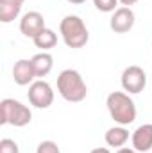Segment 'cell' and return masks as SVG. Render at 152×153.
<instances>
[{"instance_id": "cell-1", "label": "cell", "mask_w": 152, "mask_h": 153, "mask_svg": "<svg viewBox=\"0 0 152 153\" xmlns=\"http://www.w3.org/2000/svg\"><path fill=\"white\" fill-rule=\"evenodd\" d=\"M106 105H108V111L109 116L114 123L122 125V126H127L131 123L136 121V103L134 100L123 93V91H113L108 94V100H106Z\"/></svg>"}, {"instance_id": "cell-2", "label": "cell", "mask_w": 152, "mask_h": 153, "mask_svg": "<svg viewBox=\"0 0 152 153\" xmlns=\"http://www.w3.org/2000/svg\"><path fill=\"white\" fill-rule=\"evenodd\" d=\"M57 93L63 100L70 103H79L88 96V85L77 70H63L57 75Z\"/></svg>"}, {"instance_id": "cell-3", "label": "cell", "mask_w": 152, "mask_h": 153, "mask_svg": "<svg viewBox=\"0 0 152 153\" xmlns=\"http://www.w3.org/2000/svg\"><path fill=\"white\" fill-rule=\"evenodd\" d=\"M59 32L68 48H82L90 41V32L81 16L68 14L59 23Z\"/></svg>"}, {"instance_id": "cell-4", "label": "cell", "mask_w": 152, "mask_h": 153, "mask_svg": "<svg viewBox=\"0 0 152 153\" xmlns=\"http://www.w3.org/2000/svg\"><path fill=\"white\" fill-rule=\"evenodd\" d=\"M32 121V112L27 105L14 98H5L0 102V123L11 125L16 128L27 126Z\"/></svg>"}, {"instance_id": "cell-5", "label": "cell", "mask_w": 152, "mask_h": 153, "mask_svg": "<svg viewBox=\"0 0 152 153\" xmlns=\"http://www.w3.org/2000/svg\"><path fill=\"white\" fill-rule=\"evenodd\" d=\"M27 96H29V102L32 107L36 109H48L54 102V89L52 85L39 78V80H34L31 85H29V91H27Z\"/></svg>"}, {"instance_id": "cell-6", "label": "cell", "mask_w": 152, "mask_h": 153, "mask_svg": "<svg viewBox=\"0 0 152 153\" xmlns=\"http://www.w3.org/2000/svg\"><path fill=\"white\" fill-rule=\"evenodd\" d=\"M120 82L127 94H138L147 85V73L140 66H127L122 73Z\"/></svg>"}, {"instance_id": "cell-7", "label": "cell", "mask_w": 152, "mask_h": 153, "mask_svg": "<svg viewBox=\"0 0 152 153\" xmlns=\"http://www.w3.org/2000/svg\"><path fill=\"white\" fill-rule=\"evenodd\" d=\"M136 23V16H134V11L131 7H118L113 13L111 20H109V27L111 30L116 34H125L129 32Z\"/></svg>"}, {"instance_id": "cell-8", "label": "cell", "mask_w": 152, "mask_h": 153, "mask_svg": "<svg viewBox=\"0 0 152 153\" xmlns=\"http://www.w3.org/2000/svg\"><path fill=\"white\" fill-rule=\"evenodd\" d=\"M43 29H45V18H43V14L38 13V11H29L20 20V32L25 38L34 39Z\"/></svg>"}, {"instance_id": "cell-9", "label": "cell", "mask_w": 152, "mask_h": 153, "mask_svg": "<svg viewBox=\"0 0 152 153\" xmlns=\"http://www.w3.org/2000/svg\"><path fill=\"white\" fill-rule=\"evenodd\" d=\"M13 78L18 85H31L36 78V71L31 59H20L13 66Z\"/></svg>"}, {"instance_id": "cell-10", "label": "cell", "mask_w": 152, "mask_h": 153, "mask_svg": "<svg viewBox=\"0 0 152 153\" xmlns=\"http://www.w3.org/2000/svg\"><path fill=\"white\" fill-rule=\"evenodd\" d=\"M131 143L132 148L136 152H150L152 150V123H145L141 126H138L132 135H131Z\"/></svg>"}, {"instance_id": "cell-11", "label": "cell", "mask_w": 152, "mask_h": 153, "mask_svg": "<svg viewBox=\"0 0 152 153\" xmlns=\"http://www.w3.org/2000/svg\"><path fill=\"white\" fill-rule=\"evenodd\" d=\"M104 139H106V144H108L109 148H123L125 143L129 141V130H127L125 126H122V125L111 126V128L106 132Z\"/></svg>"}, {"instance_id": "cell-12", "label": "cell", "mask_w": 152, "mask_h": 153, "mask_svg": "<svg viewBox=\"0 0 152 153\" xmlns=\"http://www.w3.org/2000/svg\"><path fill=\"white\" fill-rule=\"evenodd\" d=\"M22 2L18 0H0V22L11 23L14 22L22 13Z\"/></svg>"}, {"instance_id": "cell-13", "label": "cell", "mask_w": 152, "mask_h": 153, "mask_svg": "<svg viewBox=\"0 0 152 153\" xmlns=\"http://www.w3.org/2000/svg\"><path fill=\"white\" fill-rule=\"evenodd\" d=\"M31 61H32V66H34V71H36V76L38 78L47 76L52 71V68H54V57L48 52H39Z\"/></svg>"}, {"instance_id": "cell-14", "label": "cell", "mask_w": 152, "mask_h": 153, "mask_svg": "<svg viewBox=\"0 0 152 153\" xmlns=\"http://www.w3.org/2000/svg\"><path fill=\"white\" fill-rule=\"evenodd\" d=\"M32 41H34L36 48H41L43 52H48L50 48H54V46L57 45V34H56L52 29L45 27V29L39 32L38 36L32 39Z\"/></svg>"}, {"instance_id": "cell-15", "label": "cell", "mask_w": 152, "mask_h": 153, "mask_svg": "<svg viewBox=\"0 0 152 153\" xmlns=\"http://www.w3.org/2000/svg\"><path fill=\"white\" fill-rule=\"evenodd\" d=\"M93 4L100 13H114L118 9V0H93Z\"/></svg>"}, {"instance_id": "cell-16", "label": "cell", "mask_w": 152, "mask_h": 153, "mask_svg": "<svg viewBox=\"0 0 152 153\" xmlns=\"http://www.w3.org/2000/svg\"><path fill=\"white\" fill-rule=\"evenodd\" d=\"M0 153H20V148L13 139L5 137V139L0 141Z\"/></svg>"}, {"instance_id": "cell-17", "label": "cell", "mask_w": 152, "mask_h": 153, "mask_svg": "<svg viewBox=\"0 0 152 153\" xmlns=\"http://www.w3.org/2000/svg\"><path fill=\"white\" fill-rule=\"evenodd\" d=\"M36 153H61V150L54 141H43V143L38 144Z\"/></svg>"}, {"instance_id": "cell-18", "label": "cell", "mask_w": 152, "mask_h": 153, "mask_svg": "<svg viewBox=\"0 0 152 153\" xmlns=\"http://www.w3.org/2000/svg\"><path fill=\"white\" fill-rule=\"evenodd\" d=\"M118 2H120V4H122L123 7H131V5H134V4H136L138 0H118Z\"/></svg>"}, {"instance_id": "cell-19", "label": "cell", "mask_w": 152, "mask_h": 153, "mask_svg": "<svg viewBox=\"0 0 152 153\" xmlns=\"http://www.w3.org/2000/svg\"><path fill=\"white\" fill-rule=\"evenodd\" d=\"M116 153H138L134 148H118V152Z\"/></svg>"}, {"instance_id": "cell-20", "label": "cell", "mask_w": 152, "mask_h": 153, "mask_svg": "<svg viewBox=\"0 0 152 153\" xmlns=\"http://www.w3.org/2000/svg\"><path fill=\"white\" fill-rule=\"evenodd\" d=\"M90 153H111L108 148H95V150H91Z\"/></svg>"}, {"instance_id": "cell-21", "label": "cell", "mask_w": 152, "mask_h": 153, "mask_svg": "<svg viewBox=\"0 0 152 153\" xmlns=\"http://www.w3.org/2000/svg\"><path fill=\"white\" fill-rule=\"evenodd\" d=\"M66 2H70V4H74V5H79V4H84L86 0H66Z\"/></svg>"}, {"instance_id": "cell-22", "label": "cell", "mask_w": 152, "mask_h": 153, "mask_svg": "<svg viewBox=\"0 0 152 153\" xmlns=\"http://www.w3.org/2000/svg\"><path fill=\"white\" fill-rule=\"evenodd\" d=\"M18 2H22V4H23V2H25V0H18Z\"/></svg>"}, {"instance_id": "cell-23", "label": "cell", "mask_w": 152, "mask_h": 153, "mask_svg": "<svg viewBox=\"0 0 152 153\" xmlns=\"http://www.w3.org/2000/svg\"><path fill=\"white\" fill-rule=\"evenodd\" d=\"M150 153H152V152H150Z\"/></svg>"}]
</instances>
